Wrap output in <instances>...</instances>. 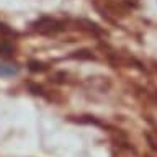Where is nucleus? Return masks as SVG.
Returning <instances> with one entry per match:
<instances>
[{
    "instance_id": "1",
    "label": "nucleus",
    "mask_w": 157,
    "mask_h": 157,
    "mask_svg": "<svg viewBox=\"0 0 157 157\" xmlns=\"http://www.w3.org/2000/svg\"><path fill=\"white\" fill-rule=\"evenodd\" d=\"M17 74V69L13 66H5V64H0V77H12Z\"/></svg>"
}]
</instances>
